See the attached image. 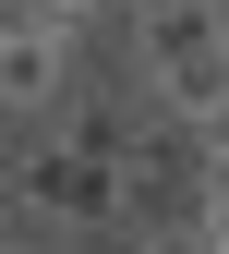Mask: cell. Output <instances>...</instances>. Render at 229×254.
I'll list each match as a JSON object with an SVG mask.
<instances>
[{
	"mask_svg": "<svg viewBox=\"0 0 229 254\" xmlns=\"http://www.w3.org/2000/svg\"><path fill=\"white\" fill-rule=\"evenodd\" d=\"M181 133H193V182H217V170H229V97H217L205 121H181Z\"/></svg>",
	"mask_w": 229,
	"mask_h": 254,
	"instance_id": "277c9868",
	"label": "cell"
},
{
	"mask_svg": "<svg viewBox=\"0 0 229 254\" xmlns=\"http://www.w3.org/2000/svg\"><path fill=\"white\" fill-rule=\"evenodd\" d=\"M109 12H145V0H109Z\"/></svg>",
	"mask_w": 229,
	"mask_h": 254,
	"instance_id": "8992f818",
	"label": "cell"
},
{
	"mask_svg": "<svg viewBox=\"0 0 229 254\" xmlns=\"http://www.w3.org/2000/svg\"><path fill=\"white\" fill-rule=\"evenodd\" d=\"M96 12H109V0H0V24H24V37H96Z\"/></svg>",
	"mask_w": 229,
	"mask_h": 254,
	"instance_id": "7a4b0ae2",
	"label": "cell"
},
{
	"mask_svg": "<svg viewBox=\"0 0 229 254\" xmlns=\"http://www.w3.org/2000/svg\"><path fill=\"white\" fill-rule=\"evenodd\" d=\"M0 254H60V230H37V218H24L12 194H0Z\"/></svg>",
	"mask_w": 229,
	"mask_h": 254,
	"instance_id": "5b68a950",
	"label": "cell"
},
{
	"mask_svg": "<svg viewBox=\"0 0 229 254\" xmlns=\"http://www.w3.org/2000/svg\"><path fill=\"white\" fill-rule=\"evenodd\" d=\"M133 85L157 121H205L229 97V0H145L133 12Z\"/></svg>",
	"mask_w": 229,
	"mask_h": 254,
	"instance_id": "6da1fadb",
	"label": "cell"
},
{
	"mask_svg": "<svg viewBox=\"0 0 229 254\" xmlns=\"http://www.w3.org/2000/svg\"><path fill=\"white\" fill-rule=\"evenodd\" d=\"M121 254H217V242L193 230V206H157V218H133V230H121Z\"/></svg>",
	"mask_w": 229,
	"mask_h": 254,
	"instance_id": "3957f363",
	"label": "cell"
}]
</instances>
